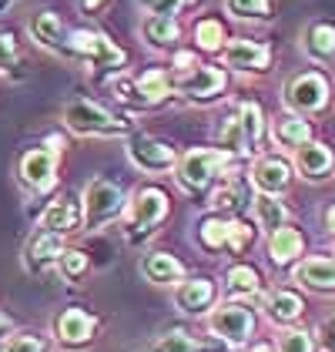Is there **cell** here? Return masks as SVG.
Listing matches in <instances>:
<instances>
[{
  "mask_svg": "<svg viewBox=\"0 0 335 352\" xmlns=\"http://www.w3.org/2000/svg\"><path fill=\"white\" fill-rule=\"evenodd\" d=\"M305 316V298L292 289H275L272 296L265 298V319L272 325H295Z\"/></svg>",
  "mask_w": 335,
  "mask_h": 352,
  "instance_id": "cb8c5ba5",
  "label": "cell"
},
{
  "mask_svg": "<svg viewBox=\"0 0 335 352\" xmlns=\"http://www.w3.org/2000/svg\"><path fill=\"white\" fill-rule=\"evenodd\" d=\"M135 91H138L141 108H158V104H165L168 98L174 94L171 74H168L165 67H148V71H141L138 78H135Z\"/></svg>",
  "mask_w": 335,
  "mask_h": 352,
  "instance_id": "d4e9b609",
  "label": "cell"
},
{
  "mask_svg": "<svg viewBox=\"0 0 335 352\" xmlns=\"http://www.w3.org/2000/svg\"><path fill=\"white\" fill-rule=\"evenodd\" d=\"M238 121H242V138H245V155H262L268 141V121L258 101H242L238 104Z\"/></svg>",
  "mask_w": 335,
  "mask_h": 352,
  "instance_id": "ffe728a7",
  "label": "cell"
},
{
  "mask_svg": "<svg viewBox=\"0 0 335 352\" xmlns=\"http://www.w3.org/2000/svg\"><path fill=\"white\" fill-rule=\"evenodd\" d=\"M228 164H231V158L222 155L218 148H195L188 155H178V164L171 171H174V182H178L181 191L208 195L211 185L228 171Z\"/></svg>",
  "mask_w": 335,
  "mask_h": 352,
  "instance_id": "3957f363",
  "label": "cell"
},
{
  "mask_svg": "<svg viewBox=\"0 0 335 352\" xmlns=\"http://www.w3.org/2000/svg\"><path fill=\"white\" fill-rule=\"evenodd\" d=\"M171 87L185 101L211 104L228 91V74H224V67H215V64H198L188 74H171Z\"/></svg>",
  "mask_w": 335,
  "mask_h": 352,
  "instance_id": "52a82bcc",
  "label": "cell"
},
{
  "mask_svg": "<svg viewBox=\"0 0 335 352\" xmlns=\"http://www.w3.org/2000/svg\"><path fill=\"white\" fill-rule=\"evenodd\" d=\"M215 302H218V285L208 275H185L181 282H174V305L192 319L205 316Z\"/></svg>",
  "mask_w": 335,
  "mask_h": 352,
  "instance_id": "4fadbf2b",
  "label": "cell"
},
{
  "mask_svg": "<svg viewBox=\"0 0 335 352\" xmlns=\"http://www.w3.org/2000/svg\"><path fill=\"white\" fill-rule=\"evenodd\" d=\"M251 205H255V225H258L262 232H275V228H281V225L288 221V208L279 201V195L258 191V195L251 198Z\"/></svg>",
  "mask_w": 335,
  "mask_h": 352,
  "instance_id": "f546056e",
  "label": "cell"
},
{
  "mask_svg": "<svg viewBox=\"0 0 335 352\" xmlns=\"http://www.w3.org/2000/svg\"><path fill=\"white\" fill-rule=\"evenodd\" d=\"M104 3H108V0H81V10L84 14H97Z\"/></svg>",
  "mask_w": 335,
  "mask_h": 352,
  "instance_id": "ee69618b",
  "label": "cell"
},
{
  "mask_svg": "<svg viewBox=\"0 0 335 352\" xmlns=\"http://www.w3.org/2000/svg\"><path fill=\"white\" fill-rule=\"evenodd\" d=\"M302 47H305L308 60H315V64H335V24L332 21H312V24H305Z\"/></svg>",
  "mask_w": 335,
  "mask_h": 352,
  "instance_id": "603a6c76",
  "label": "cell"
},
{
  "mask_svg": "<svg viewBox=\"0 0 335 352\" xmlns=\"http://www.w3.org/2000/svg\"><path fill=\"white\" fill-rule=\"evenodd\" d=\"M64 124H67L74 135H84V138L135 135V124H131L128 118L101 108L97 101H87V98H78V101H67V104H64Z\"/></svg>",
  "mask_w": 335,
  "mask_h": 352,
  "instance_id": "7a4b0ae2",
  "label": "cell"
},
{
  "mask_svg": "<svg viewBox=\"0 0 335 352\" xmlns=\"http://www.w3.org/2000/svg\"><path fill=\"white\" fill-rule=\"evenodd\" d=\"M205 319H208L211 336H218L228 346H249L251 339H255V332H258V319H255V312L249 309V302H242V298L215 302L205 312Z\"/></svg>",
  "mask_w": 335,
  "mask_h": 352,
  "instance_id": "277c9868",
  "label": "cell"
},
{
  "mask_svg": "<svg viewBox=\"0 0 335 352\" xmlns=\"http://www.w3.org/2000/svg\"><path fill=\"white\" fill-rule=\"evenodd\" d=\"M141 275L148 278V282H154V285H174V282H181L188 269H185V262L178 258V255H171V252H148L144 258H141Z\"/></svg>",
  "mask_w": 335,
  "mask_h": 352,
  "instance_id": "7402d4cb",
  "label": "cell"
},
{
  "mask_svg": "<svg viewBox=\"0 0 335 352\" xmlns=\"http://www.w3.org/2000/svg\"><path fill=\"white\" fill-rule=\"evenodd\" d=\"M224 296L228 298H242V302H251V298L262 296V272L249 265V262H235L224 272Z\"/></svg>",
  "mask_w": 335,
  "mask_h": 352,
  "instance_id": "484cf974",
  "label": "cell"
},
{
  "mask_svg": "<svg viewBox=\"0 0 335 352\" xmlns=\"http://www.w3.org/2000/svg\"><path fill=\"white\" fill-rule=\"evenodd\" d=\"M14 60H17V37L10 30H0V71L14 67Z\"/></svg>",
  "mask_w": 335,
  "mask_h": 352,
  "instance_id": "60d3db41",
  "label": "cell"
},
{
  "mask_svg": "<svg viewBox=\"0 0 335 352\" xmlns=\"http://www.w3.org/2000/svg\"><path fill=\"white\" fill-rule=\"evenodd\" d=\"M128 198H124V188L117 182H108V178H94L87 188H84L81 198V212H84V225L87 228H97V225H108L124 212Z\"/></svg>",
  "mask_w": 335,
  "mask_h": 352,
  "instance_id": "ba28073f",
  "label": "cell"
},
{
  "mask_svg": "<svg viewBox=\"0 0 335 352\" xmlns=\"http://www.w3.org/2000/svg\"><path fill=\"white\" fill-rule=\"evenodd\" d=\"M258 239V228L245 221L242 215H231L228 218V239H224V252H231V255H245L251 245Z\"/></svg>",
  "mask_w": 335,
  "mask_h": 352,
  "instance_id": "836d02e7",
  "label": "cell"
},
{
  "mask_svg": "<svg viewBox=\"0 0 335 352\" xmlns=\"http://www.w3.org/2000/svg\"><path fill=\"white\" fill-rule=\"evenodd\" d=\"M268 138H272L279 148H285V151H295L299 144H305L308 138H315V128H312V121L302 118V114H285L275 124H268Z\"/></svg>",
  "mask_w": 335,
  "mask_h": 352,
  "instance_id": "83f0119b",
  "label": "cell"
},
{
  "mask_svg": "<svg viewBox=\"0 0 335 352\" xmlns=\"http://www.w3.org/2000/svg\"><path fill=\"white\" fill-rule=\"evenodd\" d=\"M195 44L205 54H222V47L228 44V28L222 17H201L195 24Z\"/></svg>",
  "mask_w": 335,
  "mask_h": 352,
  "instance_id": "d6a6232c",
  "label": "cell"
},
{
  "mask_svg": "<svg viewBox=\"0 0 335 352\" xmlns=\"http://www.w3.org/2000/svg\"><path fill=\"white\" fill-rule=\"evenodd\" d=\"M325 232L335 239V205H329V208H325Z\"/></svg>",
  "mask_w": 335,
  "mask_h": 352,
  "instance_id": "f6af8a7d",
  "label": "cell"
},
{
  "mask_svg": "<svg viewBox=\"0 0 335 352\" xmlns=\"http://www.w3.org/2000/svg\"><path fill=\"white\" fill-rule=\"evenodd\" d=\"M224 239H228V218L224 215L211 212V215H205L198 221V228H195L198 248H205V252H224Z\"/></svg>",
  "mask_w": 335,
  "mask_h": 352,
  "instance_id": "1f68e13d",
  "label": "cell"
},
{
  "mask_svg": "<svg viewBox=\"0 0 335 352\" xmlns=\"http://www.w3.org/2000/svg\"><path fill=\"white\" fill-rule=\"evenodd\" d=\"M305 182H325L335 175V151L325 141H315L308 138L305 144L295 148V164H292Z\"/></svg>",
  "mask_w": 335,
  "mask_h": 352,
  "instance_id": "2e32d148",
  "label": "cell"
},
{
  "mask_svg": "<svg viewBox=\"0 0 335 352\" xmlns=\"http://www.w3.org/2000/svg\"><path fill=\"white\" fill-rule=\"evenodd\" d=\"M84 225V212H81V201L74 195H60L47 205V212L41 215V228L47 232H57V235H71Z\"/></svg>",
  "mask_w": 335,
  "mask_h": 352,
  "instance_id": "d6986e66",
  "label": "cell"
},
{
  "mask_svg": "<svg viewBox=\"0 0 335 352\" xmlns=\"http://www.w3.org/2000/svg\"><path fill=\"white\" fill-rule=\"evenodd\" d=\"M224 10L235 21H272L275 17L272 0H224Z\"/></svg>",
  "mask_w": 335,
  "mask_h": 352,
  "instance_id": "e575fe53",
  "label": "cell"
},
{
  "mask_svg": "<svg viewBox=\"0 0 335 352\" xmlns=\"http://www.w3.org/2000/svg\"><path fill=\"white\" fill-rule=\"evenodd\" d=\"M245 201H249V182H245L242 175H235V171H231V164H228V171H224L215 185H211L208 205H211V212L231 218V215H242Z\"/></svg>",
  "mask_w": 335,
  "mask_h": 352,
  "instance_id": "e0dca14e",
  "label": "cell"
},
{
  "mask_svg": "<svg viewBox=\"0 0 335 352\" xmlns=\"http://www.w3.org/2000/svg\"><path fill=\"white\" fill-rule=\"evenodd\" d=\"M67 57H78L84 64L104 67V71H121L128 64V54L111 37H104L97 30H67Z\"/></svg>",
  "mask_w": 335,
  "mask_h": 352,
  "instance_id": "8992f818",
  "label": "cell"
},
{
  "mask_svg": "<svg viewBox=\"0 0 335 352\" xmlns=\"http://www.w3.org/2000/svg\"><path fill=\"white\" fill-rule=\"evenodd\" d=\"M30 37L44 47V51H54V54L67 57V28L60 24L54 10H41L34 21H30Z\"/></svg>",
  "mask_w": 335,
  "mask_h": 352,
  "instance_id": "4316f807",
  "label": "cell"
},
{
  "mask_svg": "<svg viewBox=\"0 0 335 352\" xmlns=\"http://www.w3.org/2000/svg\"><path fill=\"white\" fill-rule=\"evenodd\" d=\"M249 182L255 191H265V195H285L295 182V168L288 158L281 155H255V164L249 171Z\"/></svg>",
  "mask_w": 335,
  "mask_h": 352,
  "instance_id": "8fae6325",
  "label": "cell"
},
{
  "mask_svg": "<svg viewBox=\"0 0 335 352\" xmlns=\"http://www.w3.org/2000/svg\"><path fill=\"white\" fill-rule=\"evenodd\" d=\"M279 352H315V336L305 329L285 325V332L279 336Z\"/></svg>",
  "mask_w": 335,
  "mask_h": 352,
  "instance_id": "74e56055",
  "label": "cell"
},
{
  "mask_svg": "<svg viewBox=\"0 0 335 352\" xmlns=\"http://www.w3.org/2000/svg\"><path fill=\"white\" fill-rule=\"evenodd\" d=\"M305 255V235L295 225H281L275 232H268V262L275 269H292L299 258Z\"/></svg>",
  "mask_w": 335,
  "mask_h": 352,
  "instance_id": "ac0fdd59",
  "label": "cell"
},
{
  "mask_svg": "<svg viewBox=\"0 0 335 352\" xmlns=\"http://www.w3.org/2000/svg\"><path fill=\"white\" fill-rule=\"evenodd\" d=\"M97 325H101V319H97L94 312L71 305V309H64L54 319V336H57V342L67 346V349H84V346L94 342Z\"/></svg>",
  "mask_w": 335,
  "mask_h": 352,
  "instance_id": "7c38bea8",
  "label": "cell"
},
{
  "mask_svg": "<svg viewBox=\"0 0 335 352\" xmlns=\"http://www.w3.org/2000/svg\"><path fill=\"white\" fill-rule=\"evenodd\" d=\"M198 64H201V60H198L192 51H178V54H174V71H171V74H188V71L198 67Z\"/></svg>",
  "mask_w": 335,
  "mask_h": 352,
  "instance_id": "7bdbcfd3",
  "label": "cell"
},
{
  "mask_svg": "<svg viewBox=\"0 0 335 352\" xmlns=\"http://www.w3.org/2000/svg\"><path fill=\"white\" fill-rule=\"evenodd\" d=\"M60 252H64V235L47 232V228L34 232V239L27 242V252H24V258H27V269L30 272H47L51 265H57Z\"/></svg>",
  "mask_w": 335,
  "mask_h": 352,
  "instance_id": "44dd1931",
  "label": "cell"
},
{
  "mask_svg": "<svg viewBox=\"0 0 335 352\" xmlns=\"http://www.w3.org/2000/svg\"><path fill=\"white\" fill-rule=\"evenodd\" d=\"M224 67L238 71V74H265L272 67V47L265 41L255 37H228V44L222 47Z\"/></svg>",
  "mask_w": 335,
  "mask_h": 352,
  "instance_id": "30bf717a",
  "label": "cell"
},
{
  "mask_svg": "<svg viewBox=\"0 0 335 352\" xmlns=\"http://www.w3.org/2000/svg\"><path fill=\"white\" fill-rule=\"evenodd\" d=\"M128 158L144 175H165V171H171L178 164V148L171 141H165V138L131 135V141H128Z\"/></svg>",
  "mask_w": 335,
  "mask_h": 352,
  "instance_id": "9c48e42d",
  "label": "cell"
},
{
  "mask_svg": "<svg viewBox=\"0 0 335 352\" xmlns=\"http://www.w3.org/2000/svg\"><path fill=\"white\" fill-rule=\"evenodd\" d=\"M17 178L30 191H47L57 182V151L54 148H30L17 162Z\"/></svg>",
  "mask_w": 335,
  "mask_h": 352,
  "instance_id": "5bb4252c",
  "label": "cell"
},
{
  "mask_svg": "<svg viewBox=\"0 0 335 352\" xmlns=\"http://www.w3.org/2000/svg\"><path fill=\"white\" fill-rule=\"evenodd\" d=\"M215 141H218V151L228 155L231 162L235 158H245V138H242V121H238V111L224 114L215 128Z\"/></svg>",
  "mask_w": 335,
  "mask_h": 352,
  "instance_id": "4dcf8cb0",
  "label": "cell"
},
{
  "mask_svg": "<svg viewBox=\"0 0 335 352\" xmlns=\"http://www.w3.org/2000/svg\"><path fill=\"white\" fill-rule=\"evenodd\" d=\"M3 352H47V342L34 332H21V336H10L3 342Z\"/></svg>",
  "mask_w": 335,
  "mask_h": 352,
  "instance_id": "ab89813d",
  "label": "cell"
},
{
  "mask_svg": "<svg viewBox=\"0 0 335 352\" xmlns=\"http://www.w3.org/2000/svg\"><path fill=\"white\" fill-rule=\"evenodd\" d=\"M292 282L315 296H335V258L332 255H312L292 265Z\"/></svg>",
  "mask_w": 335,
  "mask_h": 352,
  "instance_id": "9a60e30c",
  "label": "cell"
},
{
  "mask_svg": "<svg viewBox=\"0 0 335 352\" xmlns=\"http://www.w3.org/2000/svg\"><path fill=\"white\" fill-rule=\"evenodd\" d=\"M285 108L302 118H315L332 104V81L322 71H299L285 81Z\"/></svg>",
  "mask_w": 335,
  "mask_h": 352,
  "instance_id": "5b68a950",
  "label": "cell"
},
{
  "mask_svg": "<svg viewBox=\"0 0 335 352\" xmlns=\"http://www.w3.org/2000/svg\"><path fill=\"white\" fill-rule=\"evenodd\" d=\"M249 352H279V349H275L272 342H255V346H251Z\"/></svg>",
  "mask_w": 335,
  "mask_h": 352,
  "instance_id": "bcb514c9",
  "label": "cell"
},
{
  "mask_svg": "<svg viewBox=\"0 0 335 352\" xmlns=\"http://www.w3.org/2000/svg\"><path fill=\"white\" fill-rule=\"evenodd\" d=\"M315 336L325 346V352H335V319H322V322L315 325Z\"/></svg>",
  "mask_w": 335,
  "mask_h": 352,
  "instance_id": "b9f144b4",
  "label": "cell"
},
{
  "mask_svg": "<svg viewBox=\"0 0 335 352\" xmlns=\"http://www.w3.org/2000/svg\"><path fill=\"white\" fill-rule=\"evenodd\" d=\"M141 37L158 47V51H174L178 41H181V24L178 17H161V14H148L141 21Z\"/></svg>",
  "mask_w": 335,
  "mask_h": 352,
  "instance_id": "f1b7e54d",
  "label": "cell"
},
{
  "mask_svg": "<svg viewBox=\"0 0 335 352\" xmlns=\"http://www.w3.org/2000/svg\"><path fill=\"white\" fill-rule=\"evenodd\" d=\"M144 14H161V17H178L185 7H195L201 0H138Z\"/></svg>",
  "mask_w": 335,
  "mask_h": 352,
  "instance_id": "f35d334b",
  "label": "cell"
},
{
  "mask_svg": "<svg viewBox=\"0 0 335 352\" xmlns=\"http://www.w3.org/2000/svg\"><path fill=\"white\" fill-rule=\"evenodd\" d=\"M57 269H60V275H64L67 282H78V278L87 275L91 262H87V255H84L81 248H64L60 258H57Z\"/></svg>",
  "mask_w": 335,
  "mask_h": 352,
  "instance_id": "8d00e7d4",
  "label": "cell"
},
{
  "mask_svg": "<svg viewBox=\"0 0 335 352\" xmlns=\"http://www.w3.org/2000/svg\"><path fill=\"white\" fill-rule=\"evenodd\" d=\"M151 352H208V349L198 342L195 336H188V332H181V329H171V332L154 339Z\"/></svg>",
  "mask_w": 335,
  "mask_h": 352,
  "instance_id": "d590c367",
  "label": "cell"
},
{
  "mask_svg": "<svg viewBox=\"0 0 335 352\" xmlns=\"http://www.w3.org/2000/svg\"><path fill=\"white\" fill-rule=\"evenodd\" d=\"M171 215V198L161 185H141L124 205V235L131 245H144L158 225Z\"/></svg>",
  "mask_w": 335,
  "mask_h": 352,
  "instance_id": "6da1fadb",
  "label": "cell"
}]
</instances>
